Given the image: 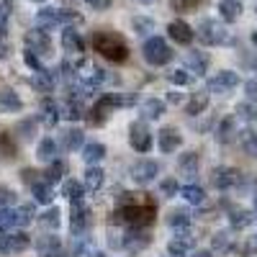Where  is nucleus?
I'll return each mask as SVG.
<instances>
[{
    "label": "nucleus",
    "mask_w": 257,
    "mask_h": 257,
    "mask_svg": "<svg viewBox=\"0 0 257 257\" xmlns=\"http://www.w3.org/2000/svg\"><path fill=\"white\" fill-rule=\"evenodd\" d=\"M180 147H183V137L175 126H162L157 132V149L162 155H173Z\"/></svg>",
    "instance_id": "10"
},
{
    "label": "nucleus",
    "mask_w": 257,
    "mask_h": 257,
    "mask_svg": "<svg viewBox=\"0 0 257 257\" xmlns=\"http://www.w3.org/2000/svg\"><path fill=\"white\" fill-rule=\"evenodd\" d=\"M239 252H242V254H254V252H257V237L244 239V244H239Z\"/></svg>",
    "instance_id": "52"
},
{
    "label": "nucleus",
    "mask_w": 257,
    "mask_h": 257,
    "mask_svg": "<svg viewBox=\"0 0 257 257\" xmlns=\"http://www.w3.org/2000/svg\"><path fill=\"white\" fill-rule=\"evenodd\" d=\"M237 137H239V144H242L244 152H247L249 157H254V155H257V134L252 132V128H242Z\"/></svg>",
    "instance_id": "37"
},
{
    "label": "nucleus",
    "mask_w": 257,
    "mask_h": 257,
    "mask_svg": "<svg viewBox=\"0 0 257 257\" xmlns=\"http://www.w3.org/2000/svg\"><path fill=\"white\" fill-rule=\"evenodd\" d=\"M139 113H142L144 121H157V118H162V116H165V100H160V98H147V100H142Z\"/></svg>",
    "instance_id": "19"
},
{
    "label": "nucleus",
    "mask_w": 257,
    "mask_h": 257,
    "mask_svg": "<svg viewBox=\"0 0 257 257\" xmlns=\"http://www.w3.org/2000/svg\"><path fill=\"white\" fill-rule=\"evenodd\" d=\"M8 57V47L3 44V41H0V59H6Z\"/></svg>",
    "instance_id": "58"
},
{
    "label": "nucleus",
    "mask_w": 257,
    "mask_h": 257,
    "mask_svg": "<svg viewBox=\"0 0 257 257\" xmlns=\"http://www.w3.org/2000/svg\"><path fill=\"white\" fill-rule=\"evenodd\" d=\"M167 103H170V105H178V103H183V93H178V90L167 93Z\"/></svg>",
    "instance_id": "54"
},
{
    "label": "nucleus",
    "mask_w": 257,
    "mask_h": 257,
    "mask_svg": "<svg viewBox=\"0 0 257 257\" xmlns=\"http://www.w3.org/2000/svg\"><path fill=\"white\" fill-rule=\"evenodd\" d=\"M142 57L147 64H152V67H162L173 59V49L170 44L162 39V36H149L144 44H142Z\"/></svg>",
    "instance_id": "3"
},
{
    "label": "nucleus",
    "mask_w": 257,
    "mask_h": 257,
    "mask_svg": "<svg viewBox=\"0 0 257 257\" xmlns=\"http://www.w3.org/2000/svg\"><path fill=\"white\" fill-rule=\"evenodd\" d=\"M149 244V234L142 229V226H134V229H128L123 234V247L126 249H132V252H139Z\"/></svg>",
    "instance_id": "17"
},
{
    "label": "nucleus",
    "mask_w": 257,
    "mask_h": 257,
    "mask_svg": "<svg viewBox=\"0 0 257 257\" xmlns=\"http://www.w3.org/2000/svg\"><path fill=\"white\" fill-rule=\"evenodd\" d=\"M244 95H247V100L257 103V75H254V77H249V80L244 82Z\"/></svg>",
    "instance_id": "51"
},
{
    "label": "nucleus",
    "mask_w": 257,
    "mask_h": 257,
    "mask_svg": "<svg viewBox=\"0 0 257 257\" xmlns=\"http://www.w3.org/2000/svg\"><path fill=\"white\" fill-rule=\"evenodd\" d=\"M165 221H167L170 229L180 231V229H188V226H190L193 216H190V211H188V208L178 206V208H170V211H167V219H165Z\"/></svg>",
    "instance_id": "20"
},
{
    "label": "nucleus",
    "mask_w": 257,
    "mask_h": 257,
    "mask_svg": "<svg viewBox=\"0 0 257 257\" xmlns=\"http://www.w3.org/2000/svg\"><path fill=\"white\" fill-rule=\"evenodd\" d=\"M62 49L67 52V54H82V49H85L82 36H80L72 26H67V29L62 31Z\"/></svg>",
    "instance_id": "23"
},
{
    "label": "nucleus",
    "mask_w": 257,
    "mask_h": 257,
    "mask_svg": "<svg viewBox=\"0 0 257 257\" xmlns=\"http://www.w3.org/2000/svg\"><path fill=\"white\" fill-rule=\"evenodd\" d=\"M234 116H237L239 121H247V123H252V121L257 118V108L252 105V100H247V103H239L237 108H234Z\"/></svg>",
    "instance_id": "40"
},
{
    "label": "nucleus",
    "mask_w": 257,
    "mask_h": 257,
    "mask_svg": "<svg viewBox=\"0 0 257 257\" xmlns=\"http://www.w3.org/2000/svg\"><path fill=\"white\" fill-rule=\"evenodd\" d=\"M185 67H188L190 75L203 77L208 72V57H206V52H188L185 54Z\"/></svg>",
    "instance_id": "16"
},
{
    "label": "nucleus",
    "mask_w": 257,
    "mask_h": 257,
    "mask_svg": "<svg viewBox=\"0 0 257 257\" xmlns=\"http://www.w3.org/2000/svg\"><path fill=\"white\" fill-rule=\"evenodd\" d=\"M90 208L85 206L82 201H75L72 203V211H70V231L72 234H82L90 229Z\"/></svg>",
    "instance_id": "12"
},
{
    "label": "nucleus",
    "mask_w": 257,
    "mask_h": 257,
    "mask_svg": "<svg viewBox=\"0 0 257 257\" xmlns=\"http://www.w3.org/2000/svg\"><path fill=\"white\" fill-rule=\"evenodd\" d=\"M0 6H3V8H11L13 3H11V0H0Z\"/></svg>",
    "instance_id": "59"
},
{
    "label": "nucleus",
    "mask_w": 257,
    "mask_h": 257,
    "mask_svg": "<svg viewBox=\"0 0 257 257\" xmlns=\"http://www.w3.org/2000/svg\"><path fill=\"white\" fill-rule=\"evenodd\" d=\"M18 132H24V134H21L24 139H31V137H34V121H24V123H18Z\"/></svg>",
    "instance_id": "53"
},
{
    "label": "nucleus",
    "mask_w": 257,
    "mask_h": 257,
    "mask_svg": "<svg viewBox=\"0 0 257 257\" xmlns=\"http://www.w3.org/2000/svg\"><path fill=\"white\" fill-rule=\"evenodd\" d=\"M196 257H213V249H201L196 252Z\"/></svg>",
    "instance_id": "57"
},
{
    "label": "nucleus",
    "mask_w": 257,
    "mask_h": 257,
    "mask_svg": "<svg viewBox=\"0 0 257 257\" xmlns=\"http://www.w3.org/2000/svg\"><path fill=\"white\" fill-rule=\"evenodd\" d=\"M211 249L219 252V254L231 252V237H229V231H216V234H213V237H211Z\"/></svg>",
    "instance_id": "39"
},
{
    "label": "nucleus",
    "mask_w": 257,
    "mask_h": 257,
    "mask_svg": "<svg viewBox=\"0 0 257 257\" xmlns=\"http://www.w3.org/2000/svg\"><path fill=\"white\" fill-rule=\"evenodd\" d=\"M62 118H67V121H77L82 118V105L80 100H67L62 105Z\"/></svg>",
    "instance_id": "42"
},
{
    "label": "nucleus",
    "mask_w": 257,
    "mask_h": 257,
    "mask_svg": "<svg viewBox=\"0 0 257 257\" xmlns=\"http://www.w3.org/2000/svg\"><path fill=\"white\" fill-rule=\"evenodd\" d=\"M21 108H24V100L18 98L16 90H11V88L0 90V111L3 113H18Z\"/></svg>",
    "instance_id": "24"
},
{
    "label": "nucleus",
    "mask_w": 257,
    "mask_h": 257,
    "mask_svg": "<svg viewBox=\"0 0 257 257\" xmlns=\"http://www.w3.org/2000/svg\"><path fill=\"white\" fill-rule=\"evenodd\" d=\"M31 247V237L24 231H0V254H21Z\"/></svg>",
    "instance_id": "5"
},
{
    "label": "nucleus",
    "mask_w": 257,
    "mask_h": 257,
    "mask_svg": "<svg viewBox=\"0 0 257 257\" xmlns=\"http://www.w3.org/2000/svg\"><path fill=\"white\" fill-rule=\"evenodd\" d=\"M160 175V165L155 160H137L132 165V170H128V178L134 180V185H149L155 183V178Z\"/></svg>",
    "instance_id": "6"
},
{
    "label": "nucleus",
    "mask_w": 257,
    "mask_h": 257,
    "mask_svg": "<svg viewBox=\"0 0 257 257\" xmlns=\"http://www.w3.org/2000/svg\"><path fill=\"white\" fill-rule=\"evenodd\" d=\"M252 44H254V49H257V31H252Z\"/></svg>",
    "instance_id": "60"
},
{
    "label": "nucleus",
    "mask_w": 257,
    "mask_h": 257,
    "mask_svg": "<svg viewBox=\"0 0 257 257\" xmlns=\"http://www.w3.org/2000/svg\"><path fill=\"white\" fill-rule=\"evenodd\" d=\"M93 49L98 54H103L105 59H111V62H126L128 59V47H126V41L111 31H95L93 34Z\"/></svg>",
    "instance_id": "1"
},
{
    "label": "nucleus",
    "mask_w": 257,
    "mask_h": 257,
    "mask_svg": "<svg viewBox=\"0 0 257 257\" xmlns=\"http://www.w3.org/2000/svg\"><path fill=\"white\" fill-rule=\"evenodd\" d=\"M180 196H183L188 203H193V206H201V203L206 201V193H203V188H201V185H196V183H188V185L180 190Z\"/></svg>",
    "instance_id": "36"
},
{
    "label": "nucleus",
    "mask_w": 257,
    "mask_h": 257,
    "mask_svg": "<svg viewBox=\"0 0 257 257\" xmlns=\"http://www.w3.org/2000/svg\"><path fill=\"white\" fill-rule=\"evenodd\" d=\"M16 203V193L8 185H0V208H8Z\"/></svg>",
    "instance_id": "49"
},
{
    "label": "nucleus",
    "mask_w": 257,
    "mask_h": 257,
    "mask_svg": "<svg viewBox=\"0 0 257 257\" xmlns=\"http://www.w3.org/2000/svg\"><path fill=\"white\" fill-rule=\"evenodd\" d=\"M208 108V90H198L193 93V98L188 100V116H201L203 111Z\"/></svg>",
    "instance_id": "31"
},
{
    "label": "nucleus",
    "mask_w": 257,
    "mask_h": 257,
    "mask_svg": "<svg viewBox=\"0 0 257 257\" xmlns=\"http://www.w3.org/2000/svg\"><path fill=\"white\" fill-rule=\"evenodd\" d=\"M167 82L170 85H178V88H180V85H188L190 82V72L188 70H170L167 72Z\"/></svg>",
    "instance_id": "47"
},
{
    "label": "nucleus",
    "mask_w": 257,
    "mask_h": 257,
    "mask_svg": "<svg viewBox=\"0 0 257 257\" xmlns=\"http://www.w3.org/2000/svg\"><path fill=\"white\" fill-rule=\"evenodd\" d=\"M252 206H254V213H257V193H254V198H252Z\"/></svg>",
    "instance_id": "61"
},
{
    "label": "nucleus",
    "mask_w": 257,
    "mask_h": 257,
    "mask_svg": "<svg viewBox=\"0 0 257 257\" xmlns=\"http://www.w3.org/2000/svg\"><path fill=\"white\" fill-rule=\"evenodd\" d=\"M62 118V105H57L52 98H44L41 100V108H39V121L44 123L47 128L57 126V121Z\"/></svg>",
    "instance_id": "14"
},
{
    "label": "nucleus",
    "mask_w": 257,
    "mask_h": 257,
    "mask_svg": "<svg viewBox=\"0 0 257 257\" xmlns=\"http://www.w3.org/2000/svg\"><path fill=\"white\" fill-rule=\"evenodd\" d=\"M128 142H132V147L137 149L139 155H147L149 149H152V132H149L147 121H134L132 126H128Z\"/></svg>",
    "instance_id": "7"
},
{
    "label": "nucleus",
    "mask_w": 257,
    "mask_h": 257,
    "mask_svg": "<svg viewBox=\"0 0 257 257\" xmlns=\"http://www.w3.org/2000/svg\"><path fill=\"white\" fill-rule=\"evenodd\" d=\"M237 116H224L221 121H219V126H216V134H213V137H216V142L219 144H229L231 139H234V134H237Z\"/></svg>",
    "instance_id": "18"
},
{
    "label": "nucleus",
    "mask_w": 257,
    "mask_h": 257,
    "mask_svg": "<svg viewBox=\"0 0 257 257\" xmlns=\"http://www.w3.org/2000/svg\"><path fill=\"white\" fill-rule=\"evenodd\" d=\"M72 21H80V16L75 11H64V8H41L34 18L36 29L41 31H54L62 26H72Z\"/></svg>",
    "instance_id": "2"
},
{
    "label": "nucleus",
    "mask_w": 257,
    "mask_h": 257,
    "mask_svg": "<svg viewBox=\"0 0 257 257\" xmlns=\"http://www.w3.org/2000/svg\"><path fill=\"white\" fill-rule=\"evenodd\" d=\"M21 180H24L29 188H36L39 183H44L47 178H44V173H36V170H29L26 167V170H21Z\"/></svg>",
    "instance_id": "45"
},
{
    "label": "nucleus",
    "mask_w": 257,
    "mask_h": 257,
    "mask_svg": "<svg viewBox=\"0 0 257 257\" xmlns=\"http://www.w3.org/2000/svg\"><path fill=\"white\" fill-rule=\"evenodd\" d=\"M62 147L67 149V152L82 149V147H85V134H82V128H77V126L64 128V132H62Z\"/></svg>",
    "instance_id": "25"
},
{
    "label": "nucleus",
    "mask_w": 257,
    "mask_h": 257,
    "mask_svg": "<svg viewBox=\"0 0 257 257\" xmlns=\"http://www.w3.org/2000/svg\"><path fill=\"white\" fill-rule=\"evenodd\" d=\"M62 247V242H59V237L52 231V234H41V237L34 242V249L41 254V257H47V254H52L54 249H59Z\"/></svg>",
    "instance_id": "28"
},
{
    "label": "nucleus",
    "mask_w": 257,
    "mask_h": 257,
    "mask_svg": "<svg viewBox=\"0 0 257 257\" xmlns=\"http://www.w3.org/2000/svg\"><path fill=\"white\" fill-rule=\"evenodd\" d=\"M31 85H34L39 93H52V90H54V72L47 70V67L36 70L34 77H31Z\"/></svg>",
    "instance_id": "26"
},
{
    "label": "nucleus",
    "mask_w": 257,
    "mask_h": 257,
    "mask_svg": "<svg viewBox=\"0 0 257 257\" xmlns=\"http://www.w3.org/2000/svg\"><path fill=\"white\" fill-rule=\"evenodd\" d=\"M64 170H67V167H64V162L62 160H54V162H49V170H47V173H44V178H47V183H59L62 178H64Z\"/></svg>",
    "instance_id": "41"
},
{
    "label": "nucleus",
    "mask_w": 257,
    "mask_h": 257,
    "mask_svg": "<svg viewBox=\"0 0 257 257\" xmlns=\"http://www.w3.org/2000/svg\"><path fill=\"white\" fill-rule=\"evenodd\" d=\"M252 221H254V213H252V211L237 208V211H231V213H229V224H231V229H247Z\"/></svg>",
    "instance_id": "35"
},
{
    "label": "nucleus",
    "mask_w": 257,
    "mask_h": 257,
    "mask_svg": "<svg viewBox=\"0 0 257 257\" xmlns=\"http://www.w3.org/2000/svg\"><path fill=\"white\" fill-rule=\"evenodd\" d=\"M142 3H149V0H142Z\"/></svg>",
    "instance_id": "63"
},
{
    "label": "nucleus",
    "mask_w": 257,
    "mask_h": 257,
    "mask_svg": "<svg viewBox=\"0 0 257 257\" xmlns=\"http://www.w3.org/2000/svg\"><path fill=\"white\" fill-rule=\"evenodd\" d=\"M93 257H105V254L103 252H93Z\"/></svg>",
    "instance_id": "62"
},
{
    "label": "nucleus",
    "mask_w": 257,
    "mask_h": 257,
    "mask_svg": "<svg viewBox=\"0 0 257 257\" xmlns=\"http://www.w3.org/2000/svg\"><path fill=\"white\" fill-rule=\"evenodd\" d=\"M193 249H196V237L188 234V229L175 231V237L167 242V254H173V257H185Z\"/></svg>",
    "instance_id": "9"
},
{
    "label": "nucleus",
    "mask_w": 257,
    "mask_h": 257,
    "mask_svg": "<svg viewBox=\"0 0 257 257\" xmlns=\"http://www.w3.org/2000/svg\"><path fill=\"white\" fill-rule=\"evenodd\" d=\"M239 82H242V80H239V72H234V70H221V72H216V75L208 80V90L224 95V93H231Z\"/></svg>",
    "instance_id": "8"
},
{
    "label": "nucleus",
    "mask_w": 257,
    "mask_h": 257,
    "mask_svg": "<svg viewBox=\"0 0 257 257\" xmlns=\"http://www.w3.org/2000/svg\"><path fill=\"white\" fill-rule=\"evenodd\" d=\"M226 29L219 24L216 18H203L201 24L196 26V39L206 47H216V44H224L226 41Z\"/></svg>",
    "instance_id": "4"
},
{
    "label": "nucleus",
    "mask_w": 257,
    "mask_h": 257,
    "mask_svg": "<svg viewBox=\"0 0 257 257\" xmlns=\"http://www.w3.org/2000/svg\"><path fill=\"white\" fill-rule=\"evenodd\" d=\"M88 3H90L93 8H100V11H103L105 6H108V0H88Z\"/></svg>",
    "instance_id": "56"
},
{
    "label": "nucleus",
    "mask_w": 257,
    "mask_h": 257,
    "mask_svg": "<svg viewBox=\"0 0 257 257\" xmlns=\"http://www.w3.org/2000/svg\"><path fill=\"white\" fill-rule=\"evenodd\" d=\"M16 213H18V229L29 226V224L34 221V216H36L34 206H18V208H16Z\"/></svg>",
    "instance_id": "43"
},
{
    "label": "nucleus",
    "mask_w": 257,
    "mask_h": 257,
    "mask_svg": "<svg viewBox=\"0 0 257 257\" xmlns=\"http://www.w3.org/2000/svg\"><path fill=\"white\" fill-rule=\"evenodd\" d=\"M219 16H221V21H226V24H234V21L242 16L239 0H221L219 3Z\"/></svg>",
    "instance_id": "29"
},
{
    "label": "nucleus",
    "mask_w": 257,
    "mask_h": 257,
    "mask_svg": "<svg viewBox=\"0 0 257 257\" xmlns=\"http://www.w3.org/2000/svg\"><path fill=\"white\" fill-rule=\"evenodd\" d=\"M180 190H183V188L178 185V180H175V178H165V180L160 183V193H162L165 198H173V196H178Z\"/></svg>",
    "instance_id": "46"
},
{
    "label": "nucleus",
    "mask_w": 257,
    "mask_h": 257,
    "mask_svg": "<svg viewBox=\"0 0 257 257\" xmlns=\"http://www.w3.org/2000/svg\"><path fill=\"white\" fill-rule=\"evenodd\" d=\"M254 11H257V8H254Z\"/></svg>",
    "instance_id": "64"
},
{
    "label": "nucleus",
    "mask_w": 257,
    "mask_h": 257,
    "mask_svg": "<svg viewBox=\"0 0 257 257\" xmlns=\"http://www.w3.org/2000/svg\"><path fill=\"white\" fill-rule=\"evenodd\" d=\"M198 3H201V0H170L173 11H178V13H190V11H196Z\"/></svg>",
    "instance_id": "48"
},
{
    "label": "nucleus",
    "mask_w": 257,
    "mask_h": 257,
    "mask_svg": "<svg viewBox=\"0 0 257 257\" xmlns=\"http://www.w3.org/2000/svg\"><path fill=\"white\" fill-rule=\"evenodd\" d=\"M24 44H26V49H31L39 57H49L52 54V39L47 36V31H41V29L29 31L24 36Z\"/></svg>",
    "instance_id": "11"
},
{
    "label": "nucleus",
    "mask_w": 257,
    "mask_h": 257,
    "mask_svg": "<svg viewBox=\"0 0 257 257\" xmlns=\"http://www.w3.org/2000/svg\"><path fill=\"white\" fill-rule=\"evenodd\" d=\"M31 196H34V201L36 203H41V206H52V201H54V188H52V183H39L36 188H31Z\"/></svg>",
    "instance_id": "33"
},
{
    "label": "nucleus",
    "mask_w": 257,
    "mask_h": 257,
    "mask_svg": "<svg viewBox=\"0 0 257 257\" xmlns=\"http://www.w3.org/2000/svg\"><path fill=\"white\" fill-rule=\"evenodd\" d=\"M132 26H134V34L144 36V34H149V31H155V21H152V18H142V16H137V18L132 21Z\"/></svg>",
    "instance_id": "44"
},
{
    "label": "nucleus",
    "mask_w": 257,
    "mask_h": 257,
    "mask_svg": "<svg viewBox=\"0 0 257 257\" xmlns=\"http://www.w3.org/2000/svg\"><path fill=\"white\" fill-rule=\"evenodd\" d=\"M59 208L57 206H49L44 213L39 216V224H41V229H47V231H57L59 229Z\"/></svg>",
    "instance_id": "34"
},
{
    "label": "nucleus",
    "mask_w": 257,
    "mask_h": 257,
    "mask_svg": "<svg viewBox=\"0 0 257 257\" xmlns=\"http://www.w3.org/2000/svg\"><path fill=\"white\" fill-rule=\"evenodd\" d=\"M47 257H72V252H64V249L59 247V249H54V252H52V254H47Z\"/></svg>",
    "instance_id": "55"
},
{
    "label": "nucleus",
    "mask_w": 257,
    "mask_h": 257,
    "mask_svg": "<svg viewBox=\"0 0 257 257\" xmlns=\"http://www.w3.org/2000/svg\"><path fill=\"white\" fill-rule=\"evenodd\" d=\"M85 193H88V188H85V183H80V180H64V185H62V196L70 198V203L82 201Z\"/></svg>",
    "instance_id": "30"
},
{
    "label": "nucleus",
    "mask_w": 257,
    "mask_h": 257,
    "mask_svg": "<svg viewBox=\"0 0 257 257\" xmlns=\"http://www.w3.org/2000/svg\"><path fill=\"white\" fill-rule=\"evenodd\" d=\"M57 152H59V144L52 139V137H44L39 144H36V160L39 162H54V160H59L57 157Z\"/></svg>",
    "instance_id": "22"
},
{
    "label": "nucleus",
    "mask_w": 257,
    "mask_h": 257,
    "mask_svg": "<svg viewBox=\"0 0 257 257\" xmlns=\"http://www.w3.org/2000/svg\"><path fill=\"white\" fill-rule=\"evenodd\" d=\"M103 178H105V173L98 167V165H88V170H85V178H82V183H85V188L88 190H98L100 185H103Z\"/></svg>",
    "instance_id": "32"
},
{
    "label": "nucleus",
    "mask_w": 257,
    "mask_h": 257,
    "mask_svg": "<svg viewBox=\"0 0 257 257\" xmlns=\"http://www.w3.org/2000/svg\"><path fill=\"white\" fill-rule=\"evenodd\" d=\"M82 160L85 165H98L105 160V144L103 142H88L82 147Z\"/></svg>",
    "instance_id": "27"
},
{
    "label": "nucleus",
    "mask_w": 257,
    "mask_h": 257,
    "mask_svg": "<svg viewBox=\"0 0 257 257\" xmlns=\"http://www.w3.org/2000/svg\"><path fill=\"white\" fill-rule=\"evenodd\" d=\"M167 34H170V39L175 41V44H183V47H188L193 39H196V31H193L185 21H173V24L167 26Z\"/></svg>",
    "instance_id": "15"
},
{
    "label": "nucleus",
    "mask_w": 257,
    "mask_h": 257,
    "mask_svg": "<svg viewBox=\"0 0 257 257\" xmlns=\"http://www.w3.org/2000/svg\"><path fill=\"white\" fill-rule=\"evenodd\" d=\"M18 229V213L16 208H0V231H13Z\"/></svg>",
    "instance_id": "38"
},
{
    "label": "nucleus",
    "mask_w": 257,
    "mask_h": 257,
    "mask_svg": "<svg viewBox=\"0 0 257 257\" xmlns=\"http://www.w3.org/2000/svg\"><path fill=\"white\" fill-rule=\"evenodd\" d=\"M211 183H213L216 190H229V188H234L239 183V173L234 167H216L211 173Z\"/></svg>",
    "instance_id": "13"
},
{
    "label": "nucleus",
    "mask_w": 257,
    "mask_h": 257,
    "mask_svg": "<svg viewBox=\"0 0 257 257\" xmlns=\"http://www.w3.org/2000/svg\"><path fill=\"white\" fill-rule=\"evenodd\" d=\"M178 170H180V175H183V178L193 180V178H196V173H198V155L193 152V149L183 152V155L178 157Z\"/></svg>",
    "instance_id": "21"
},
{
    "label": "nucleus",
    "mask_w": 257,
    "mask_h": 257,
    "mask_svg": "<svg viewBox=\"0 0 257 257\" xmlns=\"http://www.w3.org/2000/svg\"><path fill=\"white\" fill-rule=\"evenodd\" d=\"M24 62L29 64V67H31L34 72H36V70H41V67H44V64H41V57H39V54H34L31 49H26V52H24Z\"/></svg>",
    "instance_id": "50"
}]
</instances>
